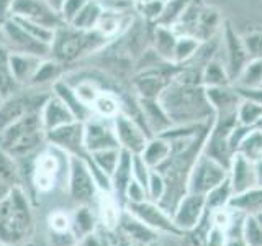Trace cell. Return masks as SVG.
I'll return each mask as SVG.
<instances>
[{"label": "cell", "mask_w": 262, "mask_h": 246, "mask_svg": "<svg viewBox=\"0 0 262 246\" xmlns=\"http://www.w3.org/2000/svg\"><path fill=\"white\" fill-rule=\"evenodd\" d=\"M10 16L27 18L51 30H56L64 23L59 10L49 0H15Z\"/></svg>", "instance_id": "7"}, {"label": "cell", "mask_w": 262, "mask_h": 246, "mask_svg": "<svg viewBox=\"0 0 262 246\" xmlns=\"http://www.w3.org/2000/svg\"><path fill=\"white\" fill-rule=\"evenodd\" d=\"M0 43H2V27H0Z\"/></svg>", "instance_id": "48"}, {"label": "cell", "mask_w": 262, "mask_h": 246, "mask_svg": "<svg viewBox=\"0 0 262 246\" xmlns=\"http://www.w3.org/2000/svg\"><path fill=\"white\" fill-rule=\"evenodd\" d=\"M141 107H143L144 118H146V121L149 123L151 127L161 128V127H166L167 123H169L167 113L164 112L161 104L156 102L154 98H141Z\"/></svg>", "instance_id": "25"}, {"label": "cell", "mask_w": 262, "mask_h": 246, "mask_svg": "<svg viewBox=\"0 0 262 246\" xmlns=\"http://www.w3.org/2000/svg\"><path fill=\"white\" fill-rule=\"evenodd\" d=\"M196 48H199V43L193 38H180L177 39L176 45V51H174V59L176 61H184L187 57H190Z\"/></svg>", "instance_id": "38"}, {"label": "cell", "mask_w": 262, "mask_h": 246, "mask_svg": "<svg viewBox=\"0 0 262 246\" xmlns=\"http://www.w3.org/2000/svg\"><path fill=\"white\" fill-rule=\"evenodd\" d=\"M66 74V66L57 63L53 57H45L39 63L36 72L33 74L30 84L27 87H36V89H51L57 80H61Z\"/></svg>", "instance_id": "13"}, {"label": "cell", "mask_w": 262, "mask_h": 246, "mask_svg": "<svg viewBox=\"0 0 262 246\" xmlns=\"http://www.w3.org/2000/svg\"><path fill=\"white\" fill-rule=\"evenodd\" d=\"M0 102H2V97H0Z\"/></svg>", "instance_id": "50"}, {"label": "cell", "mask_w": 262, "mask_h": 246, "mask_svg": "<svg viewBox=\"0 0 262 246\" xmlns=\"http://www.w3.org/2000/svg\"><path fill=\"white\" fill-rule=\"evenodd\" d=\"M169 154H170V146H169V143H166L161 138L154 139V141H151V143H147L144 146L143 153H141L144 162L149 168L161 166L162 162H166L169 159Z\"/></svg>", "instance_id": "22"}, {"label": "cell", "mask_w": 262, "mask_h": 246, "mask_svg": "<svg viewBox=\"0 0 262 246\" xmlns=\"http://www.w3.org/2000/svg\"><path fill=\"white\" fill-rule=\"evenodd\" d=\"M77 246H79V244H77Z\"/></svg>", "instance_id": "52"}, {"label": "cell", "mask_w": 262, "mask_h": 246, "mask_svg": "<svg viewBox=\"0 0 262 246\" xmlns=\"http://www.w3.org/2000/svg\"><path fill=\"white\" fill-rule=\"evenodd\" d=\"M248 240L252 244H260L262 243V230L256 225V221H249L248 223Z\"/></svg>", "instance_id": "44"}, {"label": "cell", "mask_w": 262, "mask_h": 246, "mask_svg": "<svg viewBox=\"0 0 262 246\" xmlns=\"http://www.w3.org/2000/svg\"><path fill=\"white\" fill-rule=\"evenodd\" d=\"M131 179H133V154L126 150H121L117 169L113 171L110 177L112 189L118 195L117 199H123L126 195V187L131 182Z\"/></svg>", "instance_id": "16"}, {"label": "cell", "mask_w": 262, "mask_h": 246, "mask_svg": "<svg viewBox=\"0 0 262 246\" xmlns=\"http://www.w3.org/2000/svg\"><path fill=\"white\" fill-rule=\"evenodd\" d=\"M49 2H51V4L57 8V10H59V7H61V2H62V0H49Z\"/></svg>", "instance_id": "46"}, {"label": "cell", "mask_w": 262, "mask_h": 246, "mask_svg": "<svg viewBox=\"0 0 262 246\" xmlns=\"http://www.w3.org/2000/svg\"><path fill=\"white\" fill-rule=\"evenodd\" d=\"M84 143L89 153L120 148L115 127L108 123V118L94 115L84 121Z\"/></svg>", "instance_id": "9"}, {"label": "cell", "mask_w": 262, "mask_h": 246, "mask_svg": "<svg viewBox=\"0 0 262 246\" xmlns=\"http://www.w3.org/2000/svg\"><path fill=\"white\" fill-rule=\"evenodd\" d=\"M103 39L106 38L98 30L87 31L79 30L69 23H62L54 31L49 57H53L62 66H69L97 51L103 45Z\"/></svg>", "instance_id": "2"}, {"label": "cell", "mask_w": 262, "mask_h": 246, "mask_svg": "<svg viewBox=\"0 0 262 246\" xmlns=\"http://www.w3.org/2000/svg\"><path fill=\"white\" fill-rule=\"evenodd\" d=\"M254 182V171L251 164L246 161L244 156H237L234 162V187L237 191H243Z\"/></svg>", "instance_id": "28"}, {"label": "cell", "mask_w": 262, "mask_h": 246, "mask_svg": "<svg viewBox=\"0 0 262 246\" xmlns=\"http://www.w3.org/2000/svg\"><path fill=\"white\" fill-rule=\"evenodd\" d=\"M100 189L89 162L77 156H68V194L77 205H90L97 200Z\"/></svg>", "instance_id": "4"}, {"label": "cell", "mask_w": 262, "mask_h": 246, "mask_svg": "<svg viewBox=\"0 0 262 246\" xmlns=\"http://www.w3.org/2000/svg\"><path fill=\"white\" fill-rule=\"evenodd\" d=\"M103 13V4L100 0H89V2L80 8L79 13L74 16L69 25L79 30H95L98 20Z\"/></svg>", "instance_id": "20"}, {"label": "cell", "mask_w": 262, "mask_h": 246, "mask_svg": "<svg viewBox=\"0 0 262 246\" xmlns=\"http://www.w3.org/2000/svg\"><path fill=\"white\" fill-rule=\"evenodd\" d=\"M69 84V82H68ZM74 87V90H76L77 97L82 100V104H85L87 107H90L92 109L95 100L98 98V95H100V89H98V84L90 77H85V79H80L79 82H76V84H71Z\"/></svg>", "instance_id": "27"}, {"label": "cell", "mask_w": 262, "mask_h": 246, "mask_svg": "<svg viewBox=\"0 0 262 246\" xmlns=\"http://www.w3.org/2000/svg\"><path fill=\"white\" fill-rule=\"evenodd\" d=\"M39 115H41V121H43V127L46 131H51L54 128L68 125V123L76 120V117H74L72 112L66 107V104L54 94L49 95V98L45 102Z\"/></svg>", "instance_id": "11"}, {"label": "cell", "mask_w": 262, "mask_h": 246, "mask_svg": "<svg viewBox=\"0 0 262 246\" xmlns=\"http://www.w3.org/2000/svg\"><path fill=\"white\" fill-rule=\"evenodd\" d=\"M79 246H117V235L113 233V230L97 228L94 233L82 238Z\"/></svg>", "instance_id": "31"}, {"label": "cell", "mask_w": 262, "mask_h": 246, "mask_svg": "<svg viewBox=\"0 0 262 246\" xmlns=\"http://www.w3.org/2000/svg\"><path fill=\"white\" fill-rule=\"evenodd\" d=\"M147 191L151 192L154 199H159L164 192V182L159 174H151L149 176V182H147Z\"/></svg>", "instance_id": "43"}, {"label": "cell", "mask_w": 262, "mask_h": 246, "mask_svg": "<svg viewBox=\"0 0 262 246\" xmlns=\"http://www.w3.org/2000/svg\"><path fill=\"white\" fill-rule=\"evenodd\" d=\"M205 80L208 82L211 87H221L226 80V72L223 69V66H220L218 63L208 64L207 71H205Z\"/></svg>", "instance_id": "40"}, {"label": "cell", "mask_w": 262, "mask_h": 246, "mask_svg": "<svg viewBox=\"0 0 262 246\" xmlns=\"http://www.w3.org/2000/svg\"><path fill=\"white\" fill-rule=\"evenodd\" d=\"M23 87L15 80L10 69V49L4 43H0V97L2 100L16 92H20Z\"/></svg>", "instance_id": "19"}, {"label": "cell", "mask_w": 262, "mask_h": 246, "mask_svg": "<svg viewBox=\"0 0 262 246\" xmlns=\"http://www.w3.org/2000/svg\"><path fill=\"white\" fill-rule=\"evenodd\" d=\"M184 12H185L184 0H170L167 5L164 4V10H162L161 18L164 23H169V22H174L176 18H179Z\"/></svg>", "instance_id": "41"}, {"label": "cell", "mask_w": 262, "mask_h": 246, "mask_svg": "<svg viewBox=\"0 0 262 246\" xmlns=\"http://www.w3.org/2000/svg\"><path fill=\"white\" fill-rule=\"evenodd\" d=\"M259 174H260V179H262V166H260V171H259Z\"/></svg>", "instance_id": "49"}, {"label": "cell", "mask_w": 262, "mask_h": 246, "mask_svg": "<svg viewBox=\"0 0 262 246\" xmlns=\"http://www.w3.org/2000/svg\"><path fill=\"white\" fill-rule=\"evenodd\" d=\"M241 82L244 86H249V87L262 86V57L251 63L248 68L244 69Z\"/></svg>", "instance_id": "37"}, {"label": "cell", "mask_w": 262, "mask_h": 246, "mask_svg": "<svg viewBox=\"0 0 262 246\" xmlns=\"http://www.w3.org/2000/svg\"><path fill=\"white\" fill-rule=\"evenodd\" d=\"M177 39L166 27H159L156 31V49L162 57H174Z\"/></svg>", "instance_id": "29"}, {"label": "cell", "mask_w": 262, "mask_h": 246, "mask_svg": "<svg viewBox=\"0 0 262 246\" xmlns=\"http://www.w3.org/2000/svg\"><path fill=\"white\" fill-rule=\"evenodd\" d=\"M164 10V2L162 0H154V2H149L146 5H141V12L146 18L154 20V18H161Z\"/></svg>", "instance_id": "42"}, {"label": "cell", "mask_w": 262, "mask_h": 246, "mask_svg": "<svg viewBox=\"0 0 262 246\" xmlns=\"http://www.w3.org/2000/svg\"><path fill=\"white\" fill-rule=\"evenodd\" d=\"M237 115H239V120L246 123V125L257 121L259 118H262V104L252 100V98L251 100H246L241 104Z\"/></svg>", "instance_id": "35"}, {"label": "cell", "mask_w": 262, "mask_h": 246, "mask_svg": "<svg viewBox=\"0 0 262 246\" xmlns=\"http://www.w3.org/2000/svg\"><path fill=\"white\" fill-rule=\"evenodd\" d=\"M41 61H43V57L35 56V54L10 51V69H12L15 80L18 82L21 87H27Z\"/></svg>", "instance_id": "14"}, {"label": "cell", "mask_w": 262, "mask_h": 246, "mask_svg": "<svg viewBox=\"0 0 262 246\" xmlns=\"http://www.w3.org/2000/svg\"><path fill=\"white\" fill-rule=\"evenodd\" d=\"M46 143L39 112H30L0 133V148L15 159L28 158Z\"/></svg>", "instance_id": "3"}, {"label": "cell", "mask_w": 262, "mask_h": 246, "mask_svg": "<svg viewBox=\"0 0 262 246\" xmlns=\"http://www.w3.org/2000/svg\"><path fill=\"white\" fill-rule=\"evenodd\" d=\"M35 232V215L31 200L21 186L10 189L0 202V243L4 246H20Z\"/></svg>", "instance_id": "1"}, {"label": "cell", "mask_w": 262, "mask_h": 246, "mask_svg": "<svg viewBox=\"0 0 262 246\" xmlns=\"http://www.w3.org/2000/svg\"><path fill=\"white\" fill-rule=\"evenodd\" d=\"M103 194L97 197V205H98V217H100V223L102 228L105 230H115L118 227L120 221V209H118V202L113 200L110 195L105 197V191H102Z\"/></svg>", "instance_id": "21"}, {"label": "cell", "mask_w": 262, "mask_h": 246, "mask_svg": "<svg viewBox=\"0 0 262 246\" xmlns=\"http://www.w3.org/2000/svg\"><path fill=\"white\" fill-rule=\"evenodd\" d=\"M89 0H62L59 7V13L64 23H71L72 18L79 13V10L84 7Z\"/></svg>", "instance_id": "39"}, {"label": "cell", "mask_w": 262, "mask_h": 246, "mask_svg": "<svg viewBox=\"0 0 262 246\" xmlns=\"http://www.w3.org/2000/svg\"><path fill=\"white\" fill-rule=\"evenodd\" d=\"M59 159H57V156L53 151H39L31 166L30 174V182L33 189L38 194L51 192L57 182V177H59Z\"/></svg>", "instance_id": "8"}, {"label": "cell", "mask_w": 262, "mask_h": 246, "mask_svg": "<svg viewBox=\"0 0 262 246\" xmlns=\"http://www.w3.org/2000/svg\"><path fill=\"white\" fill-rule=\"evenodd\" d=\"M208 100L215 107H223V109H229L236 102V95L231 94L229 90H225L221 87H211L208 90Z\"/></svg>", "instance_id": "36"}, {"label": "cell", "mask_w": 262, "mask_h": 246, "mask_svg": "<svg viewBox=\"0 0 262 246\" xmlns=\"http://www.w3.org/2000/svg\"><path fill=\"white\" fill-rule=\"evenodd\" d=\"M53 94L59 97L66 104V107L72 112V115L76 117L77 121H85L94 115V110L90 109V107H87L85 104H82V100L77 97L74 87L71 84H68L64 79L57 80L53 86Z\"/></svg>", "instance_id": "12"}, {"label": "cell", "mask_w": 262, "mask_h": 246, "mask_svg": "<svg viewBox=\"0 0 262 246\" xmlns=\"http://www.w3.org/2000/svg\"><path fill=\"white\" fill-rule=\"evenodd\" d=\"M129 213L139 218L144 225L152 227V228H159V230H174V227L170 225V221L166 218V215L158 209L154 207L152 203L147 202H139V203H129Z\"/></svg>", "instance_id": "17"}, {"label": "cell", "mask_w": 262, "mask_h": 246, "mask_svg": "<svg viewBox=\"0 0 262 246\" xmlns=\"http://www.w3.org/2000/svg\"><path fill=\"white\" fill-rule=\"evenodd\" d=\"M202 207V197H192L188 199L185 203H182V209H180L179 215H177V221L180 225H192L196 215H199V210Z\"/></svg>", "instance_id": "33"}, {"label": "cell", "mask_w": 262, "mask_h": 246, "mask_svg": "<svg viewBox=\"0 0 262 246\" xmlns=\"http://www.w3.org/2000/svg\"><path fill=\"white\" fill-rule=\"evenodd\" d=\"M13 2L15 0H0V25H2L5 20L10 18Z\"/></svg>", "instance_id": "45"}, {"label": "cell", "mask_w": 262, "mask_h": 246, "mask_svg": "<svg viewBox=\"0 0 262 246\" xmlns=\"http://www.w3.org/2000/svg\"><path fill=\"white\" fill-rule=\"evenodd\" d=\"M72 232L71 213L64 210H54L48 217V233H68Z\"/></svg>", "instance_id": "32"}, {"label": "cell", "mask_w": 262, "mask_h": 246, "mask_svg": "<svg viewBox=\"0 0 262 246\" xmlns=\"http://www.w3.org/2000/svg\"><path fill=\"white\" fill-rule=\"evenodd\" d=\"M136 2L139 5H146V4H149V2H154V0H136Z\"/></svg>", "instance_id": "47"}, {"label": "cell", "mask_w": 262, "mask_h": 246, "mask_svg": "<svg viewBox=\"0 0 262 246\" xmlns=\"http://www.w3.org/2000/svg\"><path fill=\"white\" fill-rule=\"evenodd\" d=\"M2 43L13 53H27L39 57H49L51 46L35 39L28 31H25L13 18L5 20L2 25Z\"/></svg>", "instance_id": "6"}, {"label": "cell", "mask_w": 262, "mask_h": 246, "mask_svg": "<svg viewBox=\"0 0 262 246\" xmlns=\"http://www.w3.org/2000/svg\"><path fill=\"white\" fill-rule=\"evenodd\" d=\"M10 18H13L25 31H28L30 35H31L33 38H35V39H38V41H41V43H45V45H49V46H51L53 39H54V31H56V30H51V28H48V27H43V25L35 23V22H30V20H27V18H20V16H10Z\"/></svg>", "instance_id": "26"}, {"label": "cell", "mask_w": 262, "mask_h": 246, "mask_svg": "<svg viewBox=\"0 0 262 246\" xmlns=\"http://www.w3.org/2000/svg\"><path fill=\"white\" fill-rule=\"evenodd\" d=\"M115 133L121 150H126L131 154H141L144 146L147 145L144 131L138 127V123L126 117V115H117L113 118Z\"/></svg>", "instance_id": "10"}, {"label": "cell", "mask_w": 262, "mask_h": 246, "mask_svg": "<svg viewBox=\"0 0 262 246\" xmlns=\"http://www.w3.org/2000/svg\"><path fill=\"white\" fill-rule=\"evenodd\" d=\"M118 109H120L118 100L112 94H100L92 107V110L98 117L103 118H115L118 115Z\"/></svg>", "instance_id": "30"}, {"label": "cell", "mask_w": 262, "mask_h": 246, "mask_svg": "<svg viewBox=\"0 0 262 246\" xmlns=\"http://www.w3.org/2000/svg\"><path fill=\"white\" fill-rule=\"evenodd\" d=\"M151 246H156V244H151Z\"/></svg>", "instance_id": "51"}, {"label": "cell", "mask_w": 262, "mask_h": 246, "mask_svg": "<svg viewBox=\"0 0 262 246\" xmlns=\"http://www.w3.org/2000/svg\"><path fill=\"white\" fill-rule=\"evenodd\" d=\"M135 86L138 92L141 94V98H159L162 90L166 89V80L158 74H144L139 79H136Z\"/></svg>", "instance_id": "23"}, {"label": "cell", "mask_w": 262, "mask_h": 246, "mask_svg": "<svg viewBox=\"0 0 262 246\" xmlns=\"http://www.w3.org/2000/svg\"><path fill=\"white\" fill-rule=\"evenodd\" d=\"M0 182H5L10 187L21 186V172L16 159L0 148Z\"/></svg>", "instance_id": "24"}, {"label": "cell", "mask_w": 262, "mask_h": 246, "mask_svg": "<svg viewBox=\"0 0 262 246\" xmlns=\"http://www.w3.org/2000/svg\"><path fill=\"white\" fill-rule=\"evenodd\" d=\"M71 227H72V233L77 238V241H80L82 238H85L90 233L95 232L98 225H97L95 213L90 209V205H79V207L71 213Z\"/></svg>", "instance_id": "18"}, {"label": "cell", "mask_w": 262, "mask_h": 246, "mask_svg": "<svg viewBox=\"0 0 262 246\" xmlns=\"http://www.w3.org/2000/svg\"><path fill=\"white\" fill-rule=\"evenodd\" d=\"M120 13L121 12L106 10V8H103V13L100 16V20H98V25L95 30L100 31L105 38L113 35V33H117V30L120 27Z\"/></svg>", "instance_id": "34"}, {"label": "cell", "mask_w": 262, "mask_h": 246, "mask_svg": "<svg viewBox=\"0 0 262 246\" xmlns=\"http://www.w3.org/2000/svg\"><path fill=\"white\" fill-rule=\"evenodd\" d=\"M46 141L62 153H68L69 156L85 159L89 166L92 164V154L87 151L84 143V121L74 120L68 125L46 131Z\"/></svg>", "instance_id": "5"}, {"label": "cell", "mask_w": 262, "mask_h": 246, "mask_svg": "<svg viewBox=\"0 0 262 246\" xmlns=\"http://www.w3.org/2000/svg\"><path fill=\"white\" fill-rule=\"evenodd\" d=\"M225 177V171L216 161L203 159L195 169L193 174V189L195 191H208L211 187L220 186L221 179Z\"/></svg>", "instance_id": "15"}]
</instances>
